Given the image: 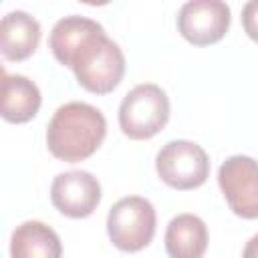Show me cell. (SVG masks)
I'll use <instances>...</instances> for the list:
<instances>
[{
	"instance_id": "cell-1",
	"label": "cell",
	"mask_w": 258,
	"mask_h": 258,
	"mask_svg": "<svg viewBox=\"0 0 258 258\" xmlns=\"http://www.w3.org/2000/svg\"><path fill=\"white\" fill-rule=\"evenodd\" d=\"M105 135V115L89 103L71 101L54 111L46 127V145L56 159L77 163L91 157L101 147Z\"/></svg>"
},
{
	"instance_id": "cell-2",
	"label": "cell",
	"mask_w": 258,
	"mask_h": 258,
	"mask_svg": "<svg viewBox=\"0 0 258 258\" xmlns=\"http://www.w3.org/2000/svg\"><path fill=\"white\" fill-rule=\"evenodd\" d=\"M69 69H73L79 85L89 93H111L125 75V56L115 40L105 30L93 34L73 56Z\"/></svg>"
},
{
	"instance_id": "cell-3",
	"label": "cell",
	"mask_w": 258,
	"mask_h": 258,
	"mask_svg": "<svg viewBox=\"0 0 258 258\" xmlns=\"http://www.w3.org/2000/svg\"><path fill=\"white\" fill-rule=\"evenodd\" d=\"M169 121V99L159 85L133 87L119 105V127L135 141L151 139Z\"/></svg>"
},
{
	"instance_id": "cell-4",
	"label": "cell",
	"mask_w": 258,
	"mask_h": 258,
	"mask_svg": "<svg viewBox=\"0 0 258 258\" xmlns=\"http://www.w3.org/2000/svg\"><path fill=\"white\" fill-rule=\"evenodd\" d=\"M155 208L147 198L127 196L115 202L107 216V234L123 252L143 250L155 234Z\"/></svg>"
},
{
	"instance_id": "cell-5",
	"label": "cell",
	"mask_w": 258,
	"mask_h": 258,
	"mask_svg": "<svg viewBox=\"0 0 258 258\" xmlns=\"http://www.w3.org/2000/svg\"><path fill=\"white\" fill-rule=\"evenodd\" d=\"M155 169L163 183L173 189H196L210 175L208 153L194 141L175 139L165 143L155 157Z\"/></svg>"
},
{
	"instance_id": "cell-6",
	"label": "cell",
	"mask_w": 258,
	"mask_h": 258,
	"mask_svg": "<svg viewBox=\"0 0 258 258\" xmlns=\"http://www.w3.org/2000/svg\"><path fill=\"white\" fill-rule=\"evenodd\" d=\"M220 189L230 210L246 220L258 218V161L248 155L228 157L218 171Z\"/></svg>"
},
{
	"instance_id": "cell-7",
	"label": "cell",
	"mask_w": 258,
	"mask_h": 258,
	"mask_svg": "<svg viewBox=\"0 0 258 258\" xmlns=\"http://www.w3.org/2000/svg\"><path fill=\"white\" fill-rule=\"evenodd\" d=\"M230 22V6L222 0H189L177 12L179 34L196 46H208L222 40Z\"/></svg>"
},
{
	"instance_id": "cell-8",
	"label": "cell",
	"mask_w": 258,
	"mask_h": 258,
	"mask_svg": "<svg viewBox=\"0 0 258 258\" xmlns=\"http://www.w3.org/2000/svg\"><path fill=\"white\" fill-rule=\"evenodd\" d=\"M50 202L69 218H87L101 202V183L85 169L58 173L50 185Z\"/></svg>"
},
{
	"instance_id": "cell-9",
	"label": "cell",
	"mask_w": 258,
	"mask_h": 258,
	"mask_svg": "<svg viewBox=\"0 0 258 258\" xmlns=\"http://www.w3.org/2000/svg\"><path fill=\"white\" fill-rule=\"evenodd\" d=\"M40 42V24L24 10H12L0 20V50L6 60L28 58Z\"/></svg>"
},
{
	"instance_id": "cell-10",
	"label": "cell",
	"mask_w": 258,
	"mask_h": 258,
	"mask_svg": "<svg viewBox=\"0 0 258 258\" xmlns=\"http://www.w3.org/2000/svg\"><path fill=\"white\" fill-rule=\"evenodd\" d=\"M208 250V228L196 214H177L165 230L169 258H202Z\"/></svg>"
},
{
	"instance_id": "cell-11",
	"label": "cell",
	"mask_w": 258,
	"mask_h": 258,
	"mask_svg": "<svg viewBox=\"0 0 258 258\" xmlns=\"http://www.w3.org/2000/svg\"><path fill=\"white\" fill-rule=\"evenodd\" d=\"M10 256L12 258H60L62 244L58 234L38 222L28 220L14 228L10 236Z\"/></svg>"
},
{
	"instance_id": "cell-12",
	"label": "cell",
	"mask_w": 258,
	"mask_h": 258,
	"mask_svg": "<svg viewBox=\"0 0 258 258\" xmlns=\"http://www.w3.org/2000/svg\"><path fill=\"white\" fill-rule=\"evenodd\" d=\"M38 87L24 75H10L2 69V117L8 123H26L40 109Z\"/></svg>"
},
{
	"instance_id": "cell-13",
	"label": "cell",
	"mask_w": 258,
	"mask_h": 258,
	"mask_svg": "<svg viewBox=\"0 0 258 258\" xmlns=\"http://www.w3.org/2000/svg\"><path fill=\"white\" fill-rule=\"evenodd\" d=\"M105 30L97 20L87 18V16H79V14H71L60 18L48 36V46L54 54V58L69 67L73 56L77 54V50L97 32Z\"/></svg>"
},
{
	"instance_id": "cell-14",
	"label": "cell",
	"mask_w": 258,
	"mask_h": 258,
	"mask_svg": "<svg viewBox=\"0 0 258 258\" xmlns=\"http://www.w3.org/2000/svg\"><path fill=\"white\" fill-rule=\"evenodd\" d=\"M242 26L244 32L258 42V0H250L242 8Z\"/></svg>"
},
{
	"instance_id": "cell-15",
	"label": "cell",
	"mask_w": 258,
	"mask_h": 258,
	"mask_svg": "<svg viewBox=\"0 0 258 258\" xmlns=\"http://www.w3.org/2000/svg\"><path fill=\"white\" fill-rule=\"evenodd\" d=\"M242 258H258V234L252 236L246 246H244V252H242Z\"/></svg>"
}]
</instances>
